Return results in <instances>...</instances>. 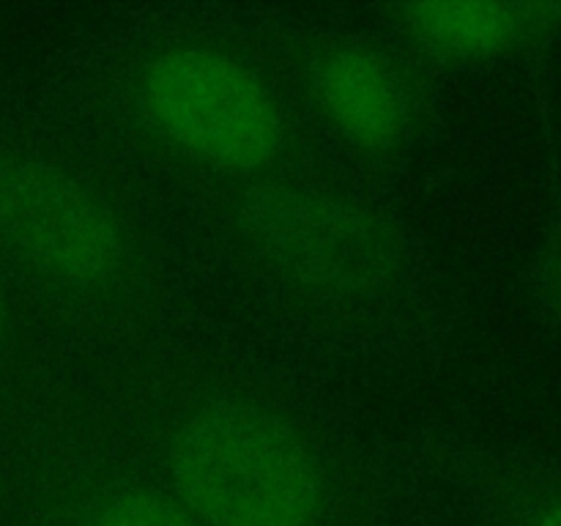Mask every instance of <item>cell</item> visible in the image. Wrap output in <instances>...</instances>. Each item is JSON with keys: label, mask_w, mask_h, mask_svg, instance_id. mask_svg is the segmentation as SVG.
<instances>
[{"label": "cell", "mask_w": 561, "mask_h": 526, "mask_svg": "<svg viewBox=\"0 0 561 526\" xmlns=\"http://www.w3.org/2000/svg\"><path fill=\"white\" fill-rule=\"evenodd\" d=\"M502 526H561L559 477H526L502 491L496 502Z\"/></svg>", "instance_id": "7"}, {"label": "cell", "mask_w": 561, "mask_h": 526, "mask_svg": "<svg viewBox=\"0 0 561 526\" xmlns=\"http://www.w3.org/2000/svg\"><path fill=\"white\" fill-rule=\"evenodd\" d=\"M0 236L71 288H102L126 263L124 230L107 203L85 181L38 159L0 162Z\"/></svg>", "instance_id": "3"}, {"label": "cell", "mask_w": 561, "mask_h": 526, "mask_svg": "<svg viewBox=\"0 0 561 526\" xmlns=\"http://www.w3.org/2000/svg\"><path fill=\"white\" fill-rule=\"evenodd\" d=\"M137 107L164 146L230 173L268 168L288 137L277 99L255 71L222 49L195 44L148 60Z\"/></svg>", "instance_id": "2"}, {"label": "cell", "mask_w": 561, "mask_h": 526, "mask_svg": "<svg viewBox=\"0 0 561 526\" xmlns=\"http://www.w3.org/2000/svg\"><path fill=\"white\" fill-rule=\"evenodd\" d=\"M318 102L356 146L389 151L411 129V104L383 60L359 47L327 49L312 66Z\"/></svg>", "instance_id": "5"}, {"label": "cell", "mask_w": 561, "mask_h": 526, "mask_svg": "<svg viewBox=\"0 0 561 526\" xmlns=\"http://www.w3.org/2000/svg\"><path fill=\"white\" fill-rule=\"evenodd\" d=\"M400 25L447 58H485L513 47L529 31L526 9L499 3H425L398 9Z\"/></svg>", "instance_id": "6"}, {"label": "cell", "mask_w": 561, "mask_h": 526, "mask_svg": "<svg viewBox=\"0 0 561 526\" xmlns=\"http://www.w3.org/2000/svg\"><path fill=\"white\" fill-rule=\"evenodd\" d=\"M170 488L197 526H332V482L310 444L252 405H206L175 433Z\"/></svg>", "instance_id": "1"}, {"label": "cell", "mask_w": 561, "mask_h": 526, "mask_svg": "<svg viewBox=\"0 0 561 526\" xmlns=\"http://www.w3.org/2000/svg\"><path fill=\"white\" fill-rule=\"evenodd\" d=\"M252 255L279 279L312 294H345L378 268L370 225L323 192L268 190L241 217Z\"/></svg>", "instance_id": "4"}]
</instances>
